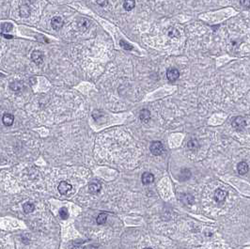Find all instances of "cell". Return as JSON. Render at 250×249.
<instances>
[{
  "instance_id": "obj_1",
  "label": "cell",
  "mask_w": 250,
  "mask_h": 249,
  "mask_svg": "<svg viewBox=\"0 0 250 249\" xmlns=\"http://www.w3.org/2000/svg\"><path fill=\"white\" fill-rule=\"evenodd\" d=\"M150 150H151V152L155 155V156H159V155H162L164 153L165 150H164V146L162 144L160 141H154L151 144L150 146Z\"/></svg>"
},
{
  "instance_id": "obj_2",
  "label": "cell",
  "mask_w": 250,
  "mask_h": 249,
  "mask_svg": "<svg viewBox=\"0 0 250 249\" xmlns=\"http://www.w3.org/2000/svg\"><path fill=\"white\" fill-rule=\"evenodd\" d=\"M246 125V122H245V120L242 117H236L233 121H232V126L234 129H236L237 131H241L243 130Z\"/></svg>"
},
{
  "instance_id": "obj_3",
  "label": "cell",
  "mask_w": 250,
  "mask_h": 249,
  "mask_svg": "<svg viewBox=\"0 0 250 249\" xmlns=\"http://www.w3.org/2000/svg\"><path fill=\"white\" fill-rule=\"evenodd\" d=\"M167 77L170 82H174L180 77V71L176 68H170L167 71Z\"/></svg>"
},
{
  "instance_id": "obj_4",
  "label": "cell",
  "mask_w": 250,
  "mask_h": 249,
  "mask_svg": "<svg viewBox=\"0 0 250 249\" xmlns=\"http://www.w3.org/2000/svg\"><path fill=\"white\" fill-rule=\"evenodd\" d=\"M71 188H72L71 185L69 182H64V181L60 182V184H58V186H57V190L60 195H66L67 193H69L71 191Z\"/></svg>"
},
{
  "instance_id": "obj_5",
  "label": "cell",
  "mask_w": 250,
  "mask_h": 249,
  "mask_svg": "<svg viewBox=\"0 0 250 249\" xmlns=\"http://www.w3.org/2000/svg\"><path fill=\"white\" fill-rule=\"evenodd\" d=\"M51 25L55 30H60L63 26V20L60 16H55L51 20Z\"/></svg>"
},
{
  "instance_id": "obj_6",
  "label": "cell",
  "mask_w": 250,
  "mask_h": 249,
  "mask_svg": "<svg viewBox=\"0 0 250 249\" xmlns=\"http://www.w3.org/2000/svg\"><path fill=\"white\" fill-rule=\"evenodd\" d=\"M31 58H32V60L40 65L43 62V58H44V56H43V54L40 52V51H34L31 55Z\"/></svg>"
},
{
  "instance_id": "obj_7",
  "label": "cell",
  "mask_w": 250,
  "mask_h": 249,
  "mask_svg": "<svg viewBox=\"0 0 250 249\" xmlns=\"http://www.w3.org/2000/svg\"><path fill=\"white\" fill-rule=\"evenodd\" d=\"M227 197V192H225L222 189H217L215 193H214V199L216 202L220 203L223 202Z\"/></svg>"
},
{
  "instance_id": "obj_8",
  "label": "cell",
  "mask_w": 250,
  "mask_h": 249,
  "mask_svg": "<svg viewBox=\"0 0 250 249\" xmlns=\"http://www.w3.org/2000/svg\"><path fill=\"white\" fill-rule=\"evenodd\" d=\"M141 181H142L143 184L148 185V184L153 182L154 176L152 173H150V172H144L143 175H142V177H141Z\"/></svg>"
},
{
  "instance_id": "obj_9",
  "label": "cell",
  "mask_w": 250,
  "mask_h": 249,
  "mask_svg": "<svg viewBox=\"0 0 250 249\" xmlns=\"http://www.w3.org/2000/svg\"><path fill=\"white\" fill-rule=\"evenodd\" d=\"M3 123L6 126H11L14 122V116L10 114V113H6L4 114L3 118H2Z\"/></svg>"
},
{
  "instance_id": "obj_10",
  "label": "cell",
  "mask_w": 250,
  "mask_h": 249,
  "mask_svg": "<svg viewBox=\"0 0 250 249\" xmlns=\"http://www.w3.org/2000/svg\"><path fill=\"white\" fill-rule=\"evenodd\" d=\"M102 189V184L100 182H91L89 185V192L90 194H97Z\"/></svg>"
},
{
  "instance_id": "obj_11",
  "label": "cell",
  "mask_w": 250,
  "mask_h": 249,
  "mask_svg": "<svg viewBox=\"0 0 250 249\" xmlns=\"http://www.w3.org/2000/svg\"><path fill=\"white\" fill-rule=\"evenodd\" d=\"M139 118L141 120V121L147 123L149 122L150 120H151V112L148 110V109H143L141 110L140 112V115H139Z\"/></svg>"
},
{
  "instance_id": "obj_12",
  "label": "cell",
  "mask_w": 250,
  "mask_h": 249,
  "mask_svg": "<svg viewBox=\"0 0 250 249\" xmlns=\"http://www.w3.org/2000/svg\"><path fill=\"white\" fill-rule=\"evenodd\" d=\"M237 170L240 175H244L248 172V165L245 162H240L237 166Z\"/></svg>"
},
{
  "instance_id": "obj_13",
  "label": "cell",
  "mask_w": 250,
  "mask_h": 249,
  "mask_svg": "<svg viewBox=\"0 0 250 249\" xmlns=\"http://www.w3.org/2000/svg\"><path fill=\"white\" fill-rule=\"evenodd\" d=\"M10 90H13V91H21L23 90L24 86H23L22 82L16 81V82H12L10 85Z\"/></svg>"
},
{
  "instance_id": "obj_14",
  "label": "cell",
  "mask_w": 250,
  "mask_h": 249,
  "mask_svg": "<svg viewBox=\"0 0 250 249\" xmlns=\"http://www.w3.org/2000/svg\"><path fill=\"white\" fill-rule=\"evenodd\" d=\"M123 7L127 11H130L136 7V1L135 0H125L123 3Z\"/></svg>"
},
{
  "instance_id": "obj_15",
  "label": "cell",
  "mask_w": 250,
  "mask_h": 249,
  "mask_svg": "<svg viewBox=\"0 0 250 249\" xmlns=\"http://www.w3.org/2000/svg\"><path fill=\"white\" fill-rule=\"evenodd\" d=\"M23 209H24V212L25 213H31L35 210V206H34V204L31 203V202H26V203L24 204Z\"/></svg>"
},
{
  "instance_id": "obj_16",
  "label": "cell",
  "mask_w": 250,
  "mask_h": 249,
  "mask_svg": "<svg viewBox=\"0 0 250 249\" xmlns=\"http://www.w3.org/2000/svg\"><path fill=\"white\" fill-rule=\"evenodd\" d=\"M13 28V25L10 23H4L1 25V34L3 35L5 32L8 33L10 31H11V29Z\"/></svg>"
},
{
  "instance_id": "obj_17",
  "label": "cell",
  "mask_w": 250,
  "mask_h": 249,
  "mask_svg": "<svg viewBox=\"0 0 250 249\" xmlns=\"http://www.w3.org/2000/svg\"><path fill=\"white\" fill-rule=\"evenodd\" d=\"M106 219H107V214L105 213H100L96 219V222L97 224L99 225H102V224H105L106 221Z\"/></svg>"
},
{
  "instance_id": "obj_18",
  "label": "cell",
  "mask_w": 250,
  "mask_h": 249,
  "mask_svg": "<svg viewBox=\"0 0 250 249\" xmlns=\"http://www.w3.org/2000/svg\"><path fill=\"white\" fill-rule=\"evenodd\" d=\"M187 146H188L189 150H191V151H196V150L198 148V142L196 139H191V140L188 142Z\"/></svg>"
},
{
  "instance_id": "obj_19",
  "label": "cell",
  "mask_w": 250,
  "mask_h": 249,
  "mask_svg": "<svg viewBox=\"0 0 250 249\" xmlns=\"http://www.w3.org/2000/svg\"><path fill=\"white\" fill-rule=\"evenodd\" d=\"M60 216L61 217V219H63V220H66V219L69 217V213H68L67 208L63 207L60 210Z\"/></svg>"
},
{
  "instance_id": "obj_20",
  "label": "cell",
  "mask_w": 250,
  "mask_h": 249,
  "mask_svg": "<svg viewBox=\"0 0 250 249\" xmlns=\"http://www.w3.org/2000/svg\"><path fill=\"white\" fill-rule=\"evenodd\" d=\"M120 43H121V46L123 47L125 50H132V49H133V47H132L128 42L124 41L123 40H120Z\"/></svg>"
},
{
  "instance_id": "obj_21",
  "label": "cell",
  "mask_w": 250,
  "mask_h": 249,
  "mask_svg": "<svg viewBox=\"0 0 250 249\" xmlns=\"http://www.w3.org/2000/svg\"><path fill=\"white\" fill-rule=\"evenodd\" d=\"M241 5L246 9L250 8V0H241Z\"/></svg>"
},
{
  "instance_id": "obj_22",
  "label": "cell",
  "mask_w": 250,
  "mask_h": 249,
  "mask_svg": "<svg viewBox=\"0 0 250 249\" xmlns=\"http://www.w3.org/2000/svg\"><path fill=\"white\" fill-rule=\"evenodd\" d=\"M4 37H5L6 39H11V38H12V36H10V35H7V34H5V35H4Z\"/></svg>"
},
{
  "instance_id": "obj_23",
  "label": "cell",
  "mask_w": 250,
  "mask_h": 249,
  "mask_svg": "<svg viewBox=\"0 0 250 249\" xmlns=\"http://www.w3.org/2000/svg\"><path fill=\"white\" fill-rule=\"evenodd\" d=\"M144 249H152V248H151V247H146V248H144Z\"/></svg>"
}]
</instances>
